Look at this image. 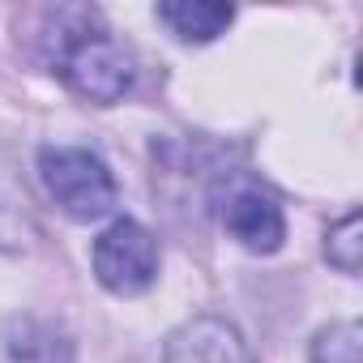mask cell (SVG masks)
Wrapping results in <instances>:
<instances>
[{
	"mask_svg": "<svg viewBox=\"0 0 363 363\" xmlns=\"http://www.w3.org/2000/svg\"><path fill=\"white\" fill-rule=\"evenodd\" d=\"M162 363H252V350L231 320L193 316L167 337Z\"/></svg>",
	"mask_w": 363,
	"mask_h": 363,
	"instance_id": "cell-4",
	"label": "cell"
},
{
	"mask_svg": "<svg viewBox=\"0 0 363 363\" xmlns=\"http://www.w3.org/2000/svg\"><path fill=\"white\" fill-rule=\"evenodd\" d=\"M5 214H9V206H5V197H0V240H5Z\"/></svg>",
	"mask_w": 363,
	"mask_h": 363,
	"instance_id": "cell-9",
	"label": "cell"
},
{
	"mask_svg": "<svg viewBox=\"0 0 363 363\" xmlns=\"http://www.w3.org/2000/svg\"><path fill=\"white\" fill-rule=\"evenodd\" d=\"M223 227H227V235H231L240 248L261 252V257L278 252L282 240H286L282 206H278L269 193H261V189H235V193L227 197V206H223Z\"/></svg>",
	"mask_w": 363,
	"mask_h": 363,
	"instance_id": "cell-5",
	"label": "cell"
},
{
	"mask_svg": "<svg viewBox=\"0 0 363 363\" xmlns=\"http://www.w3.org/2000/svg\"><path fill=\"white\" fill-rule=\"evenodd\" d=\"M325 257L342 274H359V214L350 210L329 235H325Z\"/></svg>",
	"mask_w": 363,
	"mask_h": 363,
	"instance_id": "cell-8",
	"label": "cell"
},
{
	"mask_svg": "<svg viewBox=\"0 0 363 363\" xmlns=\"http://www.w3.org/2000/svg\"><path fill=\"white\" fill-rule=\"evenodd\" d=\"M359 325L337 320L312 337V363H359Z\"/></svg>",
	"mask_w": 363,
	"mask_h": 363,
	"instance_id": "cell-7",
	"label": "cell"
},
{
	"mask_svg": "<svg viewBox=\"0 0 363 363\" xmlns=\"http://www.w3.org/2000/svg\"><path fill=\"white\" fill-rule=\"evenodd\" d=\"M35 35L48 73H56L86 103L111 107L133 90L137 82L133 52L107 30V22L94 9H77V5L43 9Z\"/></svg>",
	"mask_w": 363,
	"mask_h": 363,
	"instance_id": "cell-1",
	"label": "cell"
},
{
	"mask_svg": "<svg viewBox=\"0 0 363 363\" xmlns=\"http://www.w3.org/2000/svg\"><path fill=\"white\" fill-rule=\"evenodd\" d=\"M39 179L48 197L73 223H99L116 210V175L111 167L86 145H43L39 150Z\"/></svg>",
	"mask_w": 363,
	"mask_h": 363,
	"instance_id": "cell-2",
	"label": "cell"
},
{
	"mask_svg": "<svg viewBox=\"0 0 363 363\" xmlns=\"http://www.w3.org/2000/svg\"><path fill=\"white\" fill-rule=\"evenodd\" d=\"M158 22L179 43H214L235 22V9L210 5V0H175V5H158Z\"/></svg>",
	"mask_w": 363,
	"mask_h": 363,
	"instance_id": "cell-6",
	"label": "cell"
},
{
	"mask_svg": "<svg viewBox=\"0 0 363 363\" xmlns=\"http://www.w3.org/2000/svg\"><path fill=\"white\" fill-rule=\"evenodd\" d=\"M90 265L103 291L133 299L158 278V240L137 218H116L90 248Z\"/></svg>",
	"mask_w": 363,
	"mask_h": 363,
	"instance_id": "cell-3",
	"label": "cell"
}]
</instances>
